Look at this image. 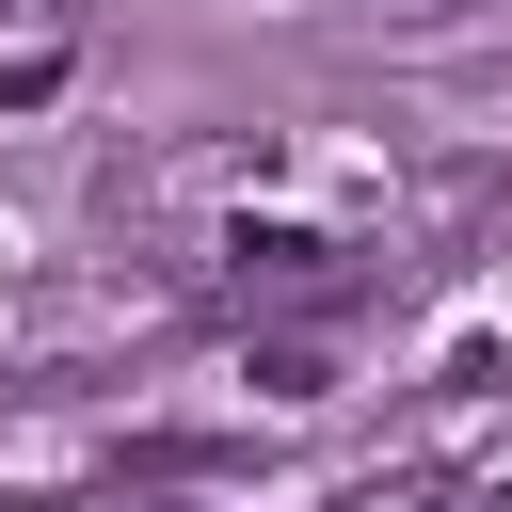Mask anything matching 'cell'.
<instances>
[{"label":"cell","instance_id":"3","mask_svg":"<svg viewBox=\"0 0 512 512\" xmlns=\"http://www.w3.org/2000/svg\"><path fill=\"white\" fill-rule=\"evenodd\" d=\"M64 96V48H0V112H48Z\"/></svg>","mask_w":512,"mask_h":512},{"label":"cell","instance_id":"2","mask_svg":"<svg viewBox=\"0 0 512 512\" xmlns=\"http://www.w3.org/2000/svg\"><path fill=\"white\" fill-rule=\"evenodd\" d=\"M240 384H256V400H336V352H320V336H272Z\"/></svg>","mask_w":512,"mask_h":512},{"label":"cell","instance_id":"1","mask_svg":"<svg viewBox=\"0 0 512 512\" xmlns=\"http://www.w3.org/2000/svg\"><path fill=\"white\" fill-rule=\"evenodd\" d=\"M224 272H240V288H304V272H336V240H320L304 208H240V224H224Z\"/></svg>","mask_w":512,"mask_h":512}]
</instances>
